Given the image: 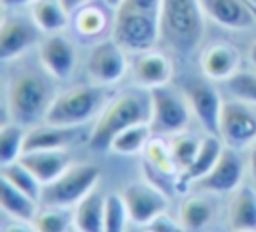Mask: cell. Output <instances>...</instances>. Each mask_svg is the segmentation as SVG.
<instances>
[{"label": "cell", "mask_w": 256, "mask_h": 232, "mask_svg": "<svg viewBox=\"0 0 256 232\" xmlns=\"http://www.w3.org/2000/svg\"><path fill=\"white\" fill-rule=\"evenodd\" d=\"M186 100L208 134L220 136V114L224 102L212 84L206 82H190L186 86Z\"/></svg>", "instance_id": "obj_11"}, {"label": "cell", "mask_w": 256, "mask_h": 232, "mask_svg": "<svg viewBox=\"0 0 256 232\" xmlns=\"http://www.w3.org/2000/svg\"><path fill=\"white\" fill-rule=\"evenodd\" d=\"M2 180H6V182H10L12 186H16L18 190H22V192H26L28 196H32V198H36V200H40V192H42V182L20 162V160H16V162H10V164H2Z\"/></svg>", "instance_id": "obj_26"}, {"label": "cell", "mask_w": 256, "mask_h": 232, "mask_svg": "<svg viewBox=\"0 0 256 232\" xmlns=\"http://www.w3.org/2000/svg\"><path fill=\"white\" fill-rule=\"evenodd\" d=\"M100 178V168L94 164H74L68 166L56 180L42 186L40 202L46 206H72L80 202Z\"/></svg>", "instance_id": "obj_6"}, {"label": "cell", "mask_w": 256, "mask_h": 232, "mask_svg": "<svg viewBox=\"0 0 256 232\" xmlns=\"http://www.w3.org/2000/svg\"><path fill=\"white\" fill-rule=\"evenodd\" d=\"M150 94L144 96L142 92H124L116 96L100 114L88 142L94 150L110 148L112 140L126 128L134 124L148 122L150 124Z\"/></svg>", "instance_id": "obj_4"}, {"label": "cell", "mask_w": 256, "mask_h": 232, "mask_svg": "<svg viewBox=\"0 0 256 232\" xmlns=\"http://www.w3.org/2000/svg\"><path fill=\"white\" fill-rule=\"evenodd\" d=\"M74 30L82 38H98L110 26V16L100 4H82L74 12Z\"/></svg>", "instance_id": "obj_23"}, {"label": "cell", "mask_w": 256, "mask_h": 232, "mask_svg": "<svg viewBox=\"0 0 256 232\" xmlns=\"http://www.w3.org/2000/svg\"><path fill=\"white\" fill-rule=\"evenodd\" d=\"M102 104L104 92L100 84H78L52 100L44 122L58 126H82L100 110Z\"/></svg>", "instance_id": "obj_5"}, {"label": "cell", "mask_w": 256, "mask_h": 232, "mask_svg": "<svg viewBox=\"0 0 256 232\" xmlns=\"http://www.w3.org/2000/svg\"><path fill=\"white\" fill-rule=\"evenodd\" d=\"M222 150H224V148H222L220 136L208 134V136L200 142V148H198V154H196L194 162H192L184 172H180V178H178L180 190H184L188 182H196V180H200L202 176H206V174L214 168V164L218 162Z\"/></svg>", "instance_id": "obj_20"}, {"label": "cell", "mask_w": 256, "mask_h": 232, "mask_svg": "<svg viewBox=\"0 0 256 232\" xmlns=\"http://www.w3.org/2000/svg\"><path fill=\"white\" fill-rule=\"evenodd\" d=\"M204 16L200 0H162L160 38L168 48L186 56L204 36Z\"/></svg>", "instance_id": "obj_3"}, {"label": "cell", "mask_w": 256, "mask_h": 232, "mask_svg": "<svg viewBox=\"0 0 256 232\" xmlns=\"http://www.w3.org/2000/svg\"><path fill=\"white\" fill-rule=\"evenodd\" d=\"M150 128L156 134H174L188 126L190 104L172 88L156 86L150 88Z\"/></svg>", "instance_id": "obj_7"}, {"label": "cell", "mask_w": 256, "mask_h": 232, "mask_svg": "<svg viewBox=\"0 0 256 232\" xmlns=\"http://www.w3.org/2000/svg\"><path fill=\"white\" fill-rule=\"evenodd\" d=\"M32 18L46 34H56L68 26L70 12L62 0H36L32 2Z\"/></svg>", "instance_id": "obj_24"}, {"label": "cell", "mask_w": 256, "mask_h": 232, "mask_svg": "<svg viewBox=\"0 0 256 232\" xmlns=\"http://www.w3.org/2000/svg\"><path fill=\"white\" fill-rule=\"evenodd\" d=\"M46 74V70L22 68L10 76L6 86V108L12 122L28 126L46 118V112L56 98Z\"/></svg>", "instance_id": "obj_2"}, {"label": "cell", "mask_w": 256, "mask_h": 232, "mask_svg": "<svg viewBox=\"0 0 256 232\" xmlns=\"http://www.w3.org/2000/svg\"><path fill=\"white\" fill-rule=\"evenodd\" d=\"M248 58H250V62L256 66V40L252 42V46H250V50H248Z\"/></svg>", "instance_id": "obj_40"}, {"label": "cell", "mask_w": 256, "mask_h": 232, "mask_svg": "<svg viewBox=\"0 0 256 232\" xmlns=\"http://www.w3.org/2000/svg\"><path fill=\"white\" fill-rule=\"evenodd\" d=\"M130 232H136V230H130Z\"/></svg>", "instance_id": "obj_44"}, {"label": "cell", "mask_w": 256, "mask_h": 232, "mask_svg": "<svg viewBox=\"0 0 256 232\" xmlns=\"http://www.w3.org/2000/svg\"><path fill=\"white\" fill-rule=\"evenodd\" d=\"M244 174V164L240 160V156L236 154V148H224L218 162L214 164V168L202 176L200 180H196V184L202 190L208 192H230L234 190Z\"/></svg>", "instance_id": "obj_14"}, {"label": "cell", "mask_w": 256, "mask_h": 232, "mask_svg": "<svg viewBox=\"0 0 256 232\" xmlns=\"http://www.w3.org/2000/svg\"><path fill=\"white\" fill-rule=\"evenodd\" d=\"M40 28L34 18L22 14H4L0 26V58L4 62L18 58L40 40Z\"/></svg>", "instance_id": "obj_9"}, {"label": "cell", "mask_w": 256, "mask_h": 232, "mask_svg": "<svg viewBox=\"0 0 256 232\" xmlns=\"http://www.w3.org/2000/svg\"><path fill=\"white\" fill-rule=\"evenodd\" d=\"M210 218H212V206L206 198L200 196L188 198L180 208V222L190 230H198L206 226Z\"/></svg>", "instance_id": "obj_29"}, {"label": "cell", "mask_w": 256, "mask_h": 232, "mask_svg": "<svg viewBox=\"0 0 256 232\" xmlns=\"http://www.w3.org/2000/svg\"><path fill=\"white\" fill-rule=\"evenodd\" d=\"M132 74L140 86L150 90V88L168 84L172 76V64L164 54L146 50V52H138V56L134 58Z\"/></svg>", "instance_id": "obj_18"}, {"label": "cell", "mask_w": 256, "mask_h": 232, "mask_svg": "<svg viewBox=\"0 0 256 232\" xmlns=\"http://www.w3.org/2000/svg\"><path fill=\"white\" fill-rule=\"evenodd\" d=\"M250 174H252V178L256 182V144L250 150Z\"/></svg>", "instance_id": "obj_39"}, {"label": "cell", "mask_w": 256, "mask_h": 232, "mask_svg": "<svg viewBox=\"0 0 256 232\" xmlns=\"http://www.w3.org/2000/svg\"><path fill=\"white\" fill-rule=\"evenodd\" d=\"M24 138H26V132H24L22 124L6 122L0 128V162L2 164L16 162L22 156Z\"/></svg>", "instance_id": "obj_27"}, {"label": "cell", "mask_w": 256, "mask_h": 232, "mask_svg": "<svg viewBox=\"0 0 256 232\" xmlns=\"http://www.w3.org/2000/svg\"><path fill=\"white\" fill-rule=\"evenodd\" d=\"M126 202L122 196L112 194L106 196V212H104V232H124L126 230Z\"/></svg>", "instance_id": "obj_33"}, {"label": "cell", "mask_w": 256, "mask_h": 232, "mask_svg": "<svg viewBox=\"0 0 256 232\" xmlns=\"http://www.w3.org/2000/svg\"><path fill=\"white\" fill-rule=\"evenodd\" d=\"M86 2H88V0H62V4L68 8V12H70V14H72L76 8H80L82 4H86Z\"/></svg>", "instance_id": "obj_38"}, {"label": "cell", "mask_w": 256, "mask_h": 232, "mask_svg": "<svg viewBox=\"0 0 256 232\" xmlns=\"http://www.w3.org/2000/svg\"><path fill=\"white\" fill-rule=\"evenodd\" d=\"M120 2H122V0H104V4H106L108 8H112V10H114V8H116Z\"/></svg>", "instance_id": "obj_41"}, {"label": "cell", "mask_w": 256, "mask_h": 232, "mask_svg": "<svg viewBox=\"0 0 256 232\" xmlns=\"http://www.w3.org/2000/svg\"><path fill=\"white\" fill-rule=\"evenodd\" d=\"M126 50L114 40H100L98 44L92 46L88 60H86V70L92 78L94 84L108 86L118 82L126 74Z\"/></svg>", "instance_id": "obj_8"}, {"label": "cell", "mask_w": 256, "mask_h": 232, "mask_svg": "<svg viewBox=\"0 0 256 232\" xmlns=\"http://www.w3.org/2000/svg\"><path fill=\"white\" fill-rule=\"evenodd\" d=\"M2 232H36V228H30V226L20 224V222H12V224H6Z\"/></svg>", "instance_id": "obj_36"}, {"label": "cell", "mask_w": 256, "mask_h": 232, "mask_svg": "<svg viewBox=\"0 0 256 232\" xmlns=\"http://www.w3.org/2000/svg\"><path fill=\"white\" fill-rule=\"evenodd\" d=\"M248 2H252V4H256V0H248Z\"/></svg>", "instance_id": "obj_43"}, {"label": "cell", "mask_w": 256, "mask_h": 232, "mask_svg": "<svg viewBox=\"0 0 256 232\" xmlns=\"http://www.w3.org/2000/svg\"><path fill=\"white\" fill-rule=\"evenodd\" d=\"M162 0H122L114 8L112 38L128 52H146L160 38Z\"/></svg>", "instance_id": "obj_1"}, {"label": "cell", "mask_w": 256, "mask_h": 232, "mask_svg": "<svg viewBox=\"0 0 256 232\" xmlns=\"http://www.w3.org/2000/svg\"><path fill=\"white\" fill-rule=\"evenodd\" d=\"M42 184L56 180L66 168L68 160L62 150H32L18 158Z\"/></svg>", "instance_id": "obj_19"}, {"label": "cell", "mask_w": 256, "mask_h": 232, "mask_svg": "<svg viewBox=\"0 0 256 232\" xmlns=\"http://www.w3.org/2000/svg\"><path fill=\"white\" fill-rule=\"evenodd\" d=\"M34 228L36 232H66L72 220V214L64 206H46L44 210L36 212Z\"/></svg>", "instance_id": "obj_30"}, {"label": "cell", "mask_w": 256, "mask_h": 232, "mask_svg": "<svg viewBox=\"0 0 256 232\" xmlns=\"http://www.w3.org/2000/svg\"><path fill=\"white\" fill-rule=\"evenodd\" d=\"M220 138L230 148H244L256 140V116L244 102H224L220 114Z\"/></svg>", "instance_id": "obj_10"}, {"label": "cell", "mask_w": 256, "mask_h": 232, "mask_svg": "<svg viewBox=\"0 0 256 232\" xmlns=\"http://www.w3.org/2000/svg\"><path fill=\"white\" fill-rule=\"evenodd\" d=\"M248 2V0H246ZM248 6H250V10H252V16H254V22H256V4H252V2H248Z\"/></svg>", "instance_id": "obj_42"}, {"label": "cell", "mask_w": 256, "mask_h": 232, "mask_svg": "<svg viewBox=\"0 0 256 232\" xmlns=\"http://www.w3.org/2000/svg\"><path fill=\"white\" fill-rule=\"evenodd\" d=\"M36 202H38L36 198L18 190L10 182L0 180V204L8 214L20 220H32L36 216Z\"/></svg>", "instance_id": "obj_25"}, {"label": "cell", "mask_w": 256, "mask_h": 232, "mask_svg": "<svg viewBox=\"0 0 256 232\" xmlns=\"http://www.w3.org/2000/svg\"><path fill=\"white\" fill-rule=\"evenodd\" d=\"M228 222L234 232H256V192L242 186L230 202Z\"/></svg>", "instance_id": "obj_22"}, {"label": "cell", "mask_w": 256, "mask_h": 232, "mask_svg": "<svg viewBox=\"0 0 256 232\" xmlns=\"http://www.w3.org/2000/svg\"><path fill=\"white\" fill-rule=\"evenodd\" d=\"M200 142L196 136H190V134H178L172 144H170V152H172V160L176 164V168L180 172H184L196 158L198 154V148H200Z\"/></svg>", "instance_id": "obj_31"}, {"label": "cell", "mask_w": 256, "mask_h": 232, "mask_svg": "<svg viewBox=\"0 0 256 232\" xmlns=\"http://www.w3.org/2000/svg\"><path fill=\"white\" fill-rule=\"evenodd\" d=\"M226 86L232 92V96L238 98L240 102L256 104V72L238 70L226 80Z\"/></svg>", "instance_id": "obj_32"}, {"label": "cell", "mask_w": 256, "mask_h": 232, "mask_svg": "<svg viewBox=\"0 0 256 232\" xmlns=\"http://www.w3.org/2000/svg\"><path fill=\"white\" fill-rule=\"evenodd\" d=\"M2 2V8L4 10H10V8H18V6H24V4H32L36 0H0Z\"/></svg>", "instance_id": "obj_37"}, {"label": "cell", "mask_w": 256, "mask_h": 232, "mask_svg": "<svg viewBox=\"0 0 256 232\" xmlns=\"http://www.w3.org/2000/svg\"><path fill=\"white\" fill-rule=\"evenodd\" d=\"M200 4L204 14L224 28L248 30L256 24L246 0H200Z\"/></svg>", "instance_id": "obj_16"}, {"label": "cell", "mask_w": 256, "mask_h": 232, "mask_svg": "<svg viewBox=\"0 0 256 232\" xmlns=\"http://www.w3.org/2000/svg\"><path fill=\"white\" fill-rule=\"evenodd\" d=\"M122 198L126 202L130 220L140 226H146L152 218L162 214L166 208V198L156 188H152L148 184H140V182L130 184L124 190Z\"/></svg>", "instance_id": "obj_13"}, {"label": "cell", "mask_w": 256, "mask_h": 232, "mask_svg": "<svg viewBox=\"0 0 256 232\" xmlns=\"http://www.w3.org/2000/svg\"><path fill=\"white\" fill-rule=\"evenodd\" d=\"M146 152H148V160L152 162V166H154L158 172L170 174L172 168H176V164H174V160H172L170 148H166L160 140H148Z\"/></svg>", "instance_id": "obj_34"}, {"label": "cell", "mask_w": 256, "mask_h": 232, "mask_svg": "<svg viewBox=\"0 0 256 232\" xmlns=\"http://www.w3.org/2000/svg\"><path fill=\"white\" fill-rule=\"evenodd\" d=\"M150 124L148 122H142V124H134L126 130H122L110 144V148L118 154H134L138 150H142L146 144H148V138H150Z\"/></svg>", "instance_id": "obj_28"}, {"label": "cell", "mask_w": 256, "mask_h": 232, "mask_svg": "<svg viewBox=\"0 0 256 232\" xmlns=\"http://www.w3.org/2000/svg\"><path fill=\"white\" fill-rule=\"evenodd\" d=\"M106 198L100 190L88 192L74 212V224L80 232H104Z\"/></svg>", "instance_id": "obj_21"}, {"label": "cell", "mask_w": 256, "mask_h": 232, "mask_svg": "<svg viewBox=\"0 0 256 232\" xmlns=\"http://www.w3.org/2000/svg\"><path fill=\"white\" fill-rule=\"evenodd\" d=\"M240 54L228 42H214L204 48L200 56L202 72L212 80H228L232 74L238 72Z\"/></svg>", "instance_id": "obj_17"}, {"label": "cell", "mask_w": 256, "mask_h": 232, "mask_svg": "<svg viewBox=\"0 0 256 232\" xmlns=\"http://www.w3.org/2000/svg\"><path fill=\"white\" fill-rule=\"evenodd\" d=\"M38 56H40L42 68L50 76H54L58 80H64V78H68L74 72V66H76V50H74L72 42L66 36H62L60 32L48 34L40 42Z\"/></svg>", "instance_id": "obj_12"}, {"label": "cell", "mask_w": 256, "mask_h": 232, "mask_svg": "<svg viewBox=\"0 0 256 232\" xmlns=\"http://www.w3.org/2000/svg\"><path fill=\"white\" fill-rule=\"evenodd\" d=\"M144 228H146V232H182V226L176 224V222H174L170 216H166L164 212L158 214L156 218H152Z\"/></svg>", "instance_id": "obj_35"}, {"label": "cell", "mask_w": 256, "mask_h": 232, "mask_svg": "<svg viewBox=\"0 0 256 232\" xmlns=\"http://www.w3.org/2000/svg\"><path fill=\"white\" fill-rule=\"evenodd\" d=\"M84 130L80 126H58V124H42L26 132L24 152L32 150H62L78 140H82ZM22 152V154H24Z\"/></svg>", "instance_id": "obj_15"}]
</instances>
